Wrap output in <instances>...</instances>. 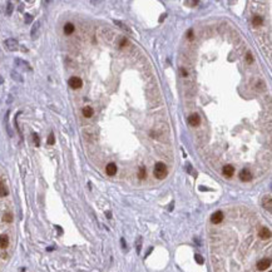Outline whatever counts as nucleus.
Here are the masks:
<instances>
[{"label": "nucleus", "mask_w": 272, "mask_h": 272, "mask_svg": "<svg viewBox=\"0 0 272 272\" xmlns=\"http://www.w3.org/2000/svg\"><path fill=\"white\" fill-rule=\"evenodd\" d=\"M256 217L233 209L211 232V253L215 272H272L271 240L260 236Z\"/></svg>", "instance_id": "nucleus-1"}, {"label": "nucleus", "mask_w": 272, "mask_h": 272, "mask_svg": "<svg viewBox=\"0 0 272 272\" xmlns=\"http://www.w3.org/2000/svg\"><path fill=\"white\" fill-rule=\"evenodd\" d=\"M153 174L157 179H164L167 177V174H168V169H167L166 163H163V162L155 163L154 169H153Z\"/></svg>", "instance_id": "nucleus-2"}, {"label": "nucleus", "mask_w": 272, "mask_h": 272, "mask_svg": "<svg viewBox=\"0 0 272 272\" xmlns=\"http://www.w3.org/2000/svg\"><path fill=\"white\" fill-rule=\"evenodd\" d=\"M238 177L242 182H251L252 179H253V174L251 173V171L248 168H243V169H241Z\"/></svg>", "instance_id": "nucleus-3"}, {"label": "nucleus", "mask_w": 272, "mask_h": 272, "mask_svg": "<svg viewBox=\"0 0 272 272\" xmlns=\"http://www.w3.org/2000/svg\"><path fill=\"white\" fill-rule=\"evenodd\" d=\"M5 47H6V49L10 50V52H15V50L19 49V43H18L16 39L9 38V39H6V40H5Z\"/></svg>", "instance_id": "nucleus-4"}, {"label": "nucleus", "mask_w": 272, "mask_h": 272, "mask_svg": "<svg viewBox=\"0 0 272 272\" xmlns=\"http://www.w3.org/2000/svg\"><path fill=\"white\" fill-rule=\"evenodd\" d=\"M68 83H69V87L73 89H79L83 87V82L79 76H72Z\"/></svg>", "instance_id": "nucleus-5"}, {"label": "nucleus", "mask_w": 272, "mask_h": 272, "mask_svg": "<svg viewBox=\"0 0 272 272\" xmlns=\"http://www.w3.org/2000/svg\"><path fill=\"white\" fill-rule=\"evenodd\" d=\"M188 122L192 127H198L201 124V117L198 114H191L188 117Z\"/></svg>", "instance_id": "nucleus-6"}, {"label": "nucleus", "mask_w": 272, "mask_h": 272, "mask_svg": "<svg viewBox=\"0 0 272 272\" xmlns=\"http://www.w3.org/2000/svg\"><path fill=\"white\" fill-rule=\"evenodd\" d=\"M222 173L225 174L227 178H231V177H233V174H235V167L231 166V164H227V166L223 167Z\"/></svg>", "instance_id": "nucleus-7"}, {"label": "nucleus", "mask_w": 272, "mask_h": 272, "mask_svg": "<svg viewBox=\"0 0 272 272\" xmlns=\"http://www.w3.org/2000/svg\"><path fill=\"white\" fill-rule=\"evenodd\" d=\"M117 171H118V168H117L115 163H108L107 167H105V173L108 174V176H115L117 174Z\"/></svg>", "instance_id": "nucleus-8"}, {"label": "nucleus", "mask_w": 272, "mask_h": 272, "mask_svg": "<svg viewBox=\"0 0 272 272\" xmlns=\"http://www.w3.org/2000/svg\"><path fill=\"white\" fill-rule=\"evenodd\" d=\"M9 246V237L6 235H0V249H5Z\"/></svg>", "instance_id": "nucleus-9"}, {"label": "nucleus", "mask_w": 272, "mask_h": 272, "mask_svg": "<svg viewBox=\"0 0 272 272\" xmlns=\"http://www.w3.org/2000/svg\"><path fill=\"white\" fill-rule=\"evenodd\" d=\"M93 113H94V110H93L92 107H84L83 108V115L85 117V118H90V117H93Z\"/></svg>", "instance_id": "nucleus-10"}, {"label": "nucleus", "mask_w": 272, "mask_h": 272, "mask_svg": "<svg viewBox=\"0 0 272 272\" xmlns=\"http://www.w3.org/2000/svg\"><path fill=\"white\" fill-rule=\"evenodd\" d=\"M74 29H75V27H74V25H73L72 23H67V24L64 25V33H65L67 35H70V34H73Z\"/></svg>", "instance_id": "nucleus-11"}, {"label": "nucleus", "mask_w": 272, "mask_h": 272, "mask_svg": "<svg viewBox=\"0 0 272 272\" xmlns=\"http://www.w3.org/2000/svg\"><path fill=\"white\" fill-rule=\"evenodd\" d=\"M263 207L268 212H271V207H272V204H271V196H267V197L263 198Z\"/></svg>", "instance_id": "nucleus-12"}, {"label": "nucleus", "mask_w": 272, "mask_h": 272, "mask_svg": "<svg viewBox=\"0 0 272 272\" xmlns=\"http://www.w3.org/2000/svg\"><path fill=\"white\" fill-rule=\"evenodd\" d=\"M39 25H40V23H39V22H35V23H34V25H33V28H31V31H30L31 38H36V33H38V30H39Z\"/></svg>", "instance_id": "nucleus-13"}, {"label": "nucleus", "mask_w": 272, "mask_h": 272, "mask_svg": "<svg viewBox=\"0 0 272 272\" xmlns=\"http://www.w3.org/2000/svg\"><path fill=\"white\" fill-rule=\"evenodd\" d=\"M262 23H263V19L258 15L253 16V19H252V24H253L255 27H260V25H262Z\"/></svg>", "instance_id": "nucleus-14"}, {"label": "nucleus", "mask_w": 272, "mask_h": 272, "mask_svg": "<svg viewBox=\"0 0 272 272\" xmlns=\"http://www.w3.org/2000/svg\"><path fill=\"white\" fill-rule=\"evenodd\" d=\"M5 196H8V189L3 183V181H0V197H5Z\"/></svg>", "instance_id": "nucleus-15"}, {"label": "nucleus", "mask_w": 272, "mask_h": 272, "mask_svg": "<svg viewBox=\"0 0 272 272\" xmlns=\"http://www.w3.org/2000/svg\"><path fill=\"white\" fill-rule=\"evenodd\" d=\"M146 177H147V169H146V167H139L138 178H139V179H144Z\"/></svg>", "instance_id": "nucleus-16"}, {"label": "nucleus", "mask_w": 272, "mask_h": 272, "mask_svg": "<svg viewBox=\"0 0 272 272\" xmlns=\"http://www.w3.org/2000/svg\"><path fill=\"white\" fill-rule=\"evenodd\" d=\"M3 221L6 222V223L13 222V215H11L10 212H5V213H4V216H3Z\"/></svg>", "instance_id": "nucleus-17"}, {"label": "nucleus", "mask_w": 272, "mask_h": 272, "mask_svg": "<svg viewBox=\"0 0 272 272\" xmlns=\"http://www.w3.org/2000/svg\"><path fill=\"white\" fill-rule=\"evenodd\" d=\"M15 64H20V65H24V68H27L28 70H31V68H30V65L27 63V62H24V60H20V59H16L15 60Z\"/></svg>", "instance_id": "nucleus-18"}, {"label": "nucleus", "mask_w": 272, "mask_h": 272, "mask_svg": "<svg viewBox=\"0 0 272 272\" xmlns=\"http://www.w3.org/2000/svg\"><path fill=\"white\" fill-rule=\"evenodd\" d=\"M54 143H55L54 134H53V133H50V134H49V137H48V144H50V146H52V144H54Z\"/></svg>", "instance_id": "nucleus-19"}, {"label": "nucleus", "mask_w": 272, "mask_h": 272, "mask_svg": "<svg viewBox=\"0 0 272 272\" xmlns=\"http://www.w3.org/2000/svg\"><path fill=\"white\" fill-rule=\"evenodd\" d=\"M11 13H13V4L8 3L6 4V15H11Z\"/></svg>", "instance_id": "nucleus-20"}, {"label": "nucleus", "mask_w": 272, "mask_h": 272, "mask_svg": "<svg viewBox=\"0 0 272 272\" xmlns=\"http://www.w3.org/2000/svg\"><path fill=\"white\" fill-rule=\"evenodd\" d=\"M31 20H33V16H31L30 14H25V23H27V24H30Z\"/></svg>", "instance_id": "nucleus-21"}, {"label": "nucleus", "mask_w": 272, "mask_h": 272, "mask_svg": "<svg viewBox=\"0 0 272 272\" xmlns=\"http://www.w3.org/2000/svg\"><path fill=\"white\" fill-rule=\"evenodd\" d=\"M33 138H34L35 146H36V147H39V144H40V143H39V137H38V134H36V133H34V134H33Z\"/></svg>", "instance_id": "nucleus-22"}, {"label": "nucleus", "mask_w": 272, "mask_h": 272, "mask_svg": "<svg viewBox=\"0 0 272 272\" xmlns=\"http://www.w3.org/2000/svg\"><path fill=\"white\" fill-rule=\"evenodd\" d=\"M11 75H13L14 79H16V80H19V82H23L22 78H19V74H16V73H14V72H13V73H11Z\"/></svg>", "instance_id": "nucleus-23"}, {"label": "nucleus", "mask_w": 272, "mask_h": 272, "mask_svg": "<svg viewBox=\"0 0 272 272\" xmlns=\"http://www.w3.org/2000/svg\"><path fill=\"white\" fill-rule=\"evenodd\" d=\"M127 43H128V42H127V39H126V38H123L122 40H121V44H119V47H122V48H123V47H124V45H126Z\"/></svg>", "instance_id": "nucleus-24"}, {"label": "nucleus", "mask_w": 272, "mask_h": 272, "mask_svg": "<svg viewBox=\"0 0 272 272\" xmlns=\"http://www.w3.org/2000/svg\"><path fill=\"white\" fill-rule=\"evenodd\" d=\"M247 62H248V63H252V62H253V58H252L251 54H247Z\"/></svg>", "instance_id": "nucleus-25"}, {"label": "nucleus", "mask_w": 272, "mask_h": 272, "mask_svg": "<svg viewBox=\"0 0 272 272\" xmlns=\"http://www.w3.org/2000/svg\"><path fill=\"white\" fill-rule=\"evenodd\" d=\"M188 39H191V40L193 39V30H192V29L188 31Z\"/></svg>", "instance_id": "nucleus-26"}, {"label": "nucleus", "mask_w": 272, "mask_h": 272, "mask_svg": "<svg viewBox=\"0 0 272 272\" xmlns=\"http://www.w3.org/2000/svg\"><path fill=\"white\" fill-rule=\"evenodd\" d=\"M196 258H197V261H198L200 263H202V262H203V260L201 258V256H198V255H197V256H196Z\"/></svg>", "instance_id": "nucleus-27"}, {"label": "nucleus", "mask_w": 272, "mask_h": 272, "mask_svg": "<svg viewBox=\"0 0 272 272\" xmlns=\"http://www.w3.org/2000/svg\"><path fill=\"white\" fill-rule=\"evenodd\" d=\"M166 16H167L166 14H162V16H161V19H159V22H161V23H162V22L164 20V18H166Z\"/></svg>", "instance_id": "nucleus-28"}, {"label": "nucleus", "mask_w": 272, "mask_h": 272, "mask_svg": "<svg viewBox=\"0 0 272 272\" xmlns=\"http://www.w3.org/2000/svg\"><path fill=\"white\" fill-rule=\"evenodd\" d=\"M181 72H182V75H183V76H186V75H187V72H186V70H184L183 68L181 69Z\"/></svg>", "instance_id": "nucleus-29"}]
</instances>
